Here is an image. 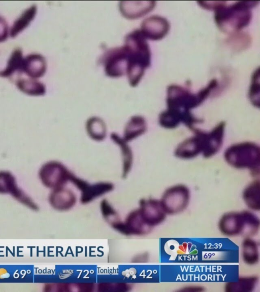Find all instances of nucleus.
Here are the masks:
<instances>
[{
    "label": "nucleus",
    "mask_w": 260,
    "mask_h": 292,
    "mask_svg": "<svg viewBox=\"0 0 260 292\" xmlns=\"http://www.w3.org/2000/svg\"><path fill=\"white\" fill-rule=\"evenodd\" d=\"M95 287L101 292H126L132 288L129 284L125 282H100Z\"/></svg>",
    "instance_id": "obj_27"
},
{
    "label": "nucleus",
    "mask_w": 260,
    "mask_h": 292,
    "mask_svg": "<svg viewBox=\"0 0 260 292\" xmlns=\"http://www.w3.org/2000/svg\"><path fill=\"white\" fill-rule=\"evenodd\" d=\"M203 132H198L196 136L188 139L177 148L176 155L182 158L195 157L203 150Z\"/></svg>",
    "instance_id": "obj_16"
},
{
    "label": "nucleus",
    "mask_w": 260,
    "mask_h": 292,
    "mask_svg": "<svg viewBox=\"0 0 260 292\" xmlns=\"http://www.w3.org/2000/svg\"><path fill=\"white\" fill-rule=\"evenodd\" d=\"M22 63L21 53L19 51H16L10 59L7 68L2 72L3 76L10 75L15 69L20 67V65H22Z\"/></svg>",
    "instance_id": "obj_30"
},
{
    "label": "nucleus",
    "mask_w": 260,
    "mask_h": 292,
    "mask_svg": "<svg viewBox=\"0 0 260 292\" xmlns=\"http://www.w3.org/2000/svg\"><path fill=\"white\" fill-rule=\"evenodd\" d=\"M227 162L236 168L259 169V149L251 143H243L230 147L225 153Z\"/></svg>",
    "instance_id": "obj_4"
},
{
    "label": "nucleus",
    "mask_w": 260,
    "mask_h": 292,
    "mask_svg": "<svg viewBox=\"0 0 260 292\" xmlns=\"http://www.w3.org/2000/svg\"><path fill=\"white\" fill-rule=\"evenodd\" d=\"M114 185L109 182H100L90 185L87 182L81 191L80 202L87 204L112 191Z\"/></svg>",
    "instance_id": "obj_15"
},
{
    "label": "nucleus",
    "mask_w": 260,
    "mask_h": 292,
    "mask_svg": "<svg viewBox=\"0 0 260 292\" xmlns=\"http://www.w3.org/2000/svg\"><path fill=\"white\" fill-rule=\"evenodd\" d=\"M18 86L24 92L35 95H42L45 92L44 85L40 82L32 81L20 82Z\"/></svg>",
    "instance_id": "obj_28"
},
{
    "label": "nucleus",
    "mask_w": 260,
    "mask_h": 292,
    "mask_svg": "<svg viewBox=\"0 0 260 292\" xmlns=\"http://www.w3.org/2000/svg\"><path fill=\"white\" fill-rule=\"evenodd\" d=\"M7 35V25L5 22L0 18V41L4 40Z\"/></svg>",
    "instance_id": "obj_32"
},
{
    "label": "nucleus",
    "mask_w": 260,
    "mask_h": 292,
    "mask_svg": "<svg viewBox=\"0 0 260 292\" xmlns=\"http://www.w3.org/2000/svg\"><path fill=\"white\" fill-rule=\"evenodd\" d=\"M95 287L91 282L59 283L47 284L44 289L46 291L89 292L93 291Z\"/></svg>",
    "instance_id": "obj_17"
},
{
    "label": "nucleus",
    "mask_w": 260,
    "mask_h": 292,
    "mask_svg": "<svg viewBox=\"0 0 260 292\" xmlns=\"http://www.w3.org/2000/svg\"><path fill=\"white\" fill-rule=\"evenodd\" d=\"M0 193H9L20 203L30 209H38V205L17 187L15 178L9 172H0Z\"/></svg>",
    "instance_id": "obj_9"
},
{
    "label": "nucleus",
    "mask_w": 260,
    "mask_h": 292,
    "mask_svg": "<svg viewBox=\"0 0 260 292\" xmlns=\"http://www.w3.org/2000/svg\"><path fill=\"white\" fill-rule=\"evenodd\" d=\"M71 172L58 162H50L44 165L40 171L43 184L53 189L64 186L69 181Z\"/></svg>",
    "instance_id": "obj_6"
},
{
    "label": "nucleus",
    "mask_w": 260,
    "mask_h": 292,
    "mask_svg": "<svg viewBox=\"0 0 260 292\" xmlns=\"http://www.w3.org/2000/svg\"><path fill=\"white\" fill-rule=\"evenodd\" d=\"M138 209L144 222L152 228L162 223L167 215L160 201L154 199H141Z\"/></svg>",
    "instance_id": "obj_8"
},
{
    "label": "nucleus",
    "mask_w": 260,
    "mask_h": 292,
    "mask_svg": "<svg viewBox=\"0 0 260 292\" xmlns=\"http://www.w3.org/2000/svg\"><path fill=\"white\" fill-rule=\"evenodd\" d=\"M169 29L170 24L167 19L154 15L143 21L140 30L146 39L157 41L162 39Z\"/></svg>",
    "instance_id": "obj_10"
},
{
    "label": "nucleus",
    "mask_w": 260,
    "mask_h": 292,
    "mask_svg": "<svg viewBox=\"0 0 260 292\" xmlns=\"http://www.w3.org/2000/svg\"><path fill=\"white\" fill-rule=\"evenodd\" d=\"M51 207L59 211H66L76 204L77 198L74 193L63 187L52 190L49 197Z\"/></svg>",
    "instance_id": "obj_12"
},
{
    "label": "nucleus",
    "mask_w": 260,
    "mask_h": 292,
    "mask_svg": "<svg viewBox=\"0 0 260 292\" xmlns=\"http://www.w3.org/2000/svg\"><path fill=\"white\" fill-rule=\"evenodd\" d=\"M146 130V123L143 117L140 116L132 117L124 129L123 139L129 141L143 134Z\"/></svg>",
    "instance_id": "obj_18"
},
{
    "label": "nucleus",
    "mask_w": 260,
    "mask_h": 292,
    "mask_svg": "<svg viewBox=\"0 0 260 292\" xmlns=\"http://www.w3.org/2000/svg\"><path fill=\"white\" fill-rule=\"evenodd\" d=\"M86 128L89 136L94 140L101 141L106 136V125L99 117L90 118L86 122Z\"/></svg>",
    "instance_id": "obj_24"
},
{
    "label": "nucleus",
    "mask_w": 260,
    "mask_h": 292,
    "mask_svg": "<svg viewBox=\"0 0 260 292\" xmlns=\"http://www.w3.org/2000/svg\"><path fill=\"white\" fill-rule=\"evenodd\" d=\"M258 2L239 1L226 6L225 2L214 10L215 21L222 31L226 33L237 32L248 25L251 19V8Z\"/></svg>",
    "instance_id": "obj_2"
},
{
    "label": "nucleus",
    "mask_w": 260,
    "mask_h": 292,
    "mask_svg": "<svg viewBox=\"0 0 260 292\" xmlns=\"http://www.w3.org/2000/svg\"><path fill=\"white\" fill-rule=\"evenodd\" d=\"M155 6L154 1H121L119 8L123 17L135 19L148 13Z\"/></svg>",
    "instance_id": "obj_13"
},
{
    "label": "nucleus",
    "mask_w": 260,
    "mask_h": 292,
    "mask_svg": "<svg viewBox=\"0 0 260 292\" xmlns=\"http://www.w3.org/2000/svg\"><path fill=\"white\" fill-rule=\"evenodd\" d=\"M106 75L111 78L124 75L127 69V53L124 46L108 50L102 57Z\"/></svg>",
    "instance_id": "obj_7"
},
{
    "label": "nucleus",
    "mask_w": 260,
    "mask_h": 292,
    "mask_svg": "<svg viewBox=\"0 0 260 292\" xmlns=\"http://www.w3.org/2000/svg\"><path fill=\"white\" fill-rule=\"evenodd\" d=\"M110 137L111 139L117 144L121 150L123 159L122 177L125 178L129 173L132 165L133 154L132 150L127 144V142L117 133H111Z\"/></svg>",
    "instance_id": "obj_21"
},
{
    "label": "nucleus",
    "mask_w": 260,
    "mask_h": 292,
    "mask_svg": "<svg viewBox=\"0 0 260 292\" xmlns=\"http://www.w3.org/2000/svg\"><path fill=\"white\" fill-rule=\"evenodd\" d=\"M190 199L188 189L182 185L167 189L160 200L167 214H176L183 211L187 206Z\"/></svg>",
    "instance_id": "obj_5"
},
{
    "label": "nucleus",
    "mask_w": 260,
    "mask_h": 292,
    "mask_svg": "<svg viewBox=\"0 0 260 292\" xmlns=\"http://www.w3.org/2000/svg\"><path fill=\"white\" fill-rule=\"evenodd\" d=\"M258 281L256 276L241 277L236 281L228 282L225 290L228 292H251L254 289Z\"/></svg>",
    "instance_id": "obj_20"
},
{
    "label": "nucleus",
    "mask_w": 260,
    "mask_h": 292,
    "mask_svg": "<svg viewBox=\"0 0 260 292\" xmlns=\"http://www.w3.org/2000/svg\"><path fill=\"white\" fill-rule=\"evenodd\" d=\"M25 62L22 63L27 75L32 78H39L42 76L46 69V62L45 58L40 55H35L28 56Z\"/></svg>",
    "instance_id": "obj_19"
},
{
    "label": "nucleus",
    "mask_w": 260,
    "mask_h": 292,
    "mask_svg": "<svg viewBox=\"0 0 260 292\" xmlns=\"http://www.w3.org/2000/svg\"><path fill=\"white\" fill-rule=\"evenodd\" d=\"M36 12L35 6L26 10L14 23L11 31V36H15L24 29L35 17Z\"/></svg>",
    "instance_id": "obj_26"
},
{
    "label": "nucleus",
    "mask_w": 260,
    "mask_h": 292,
    "mask_svg": "<svg viewBox=\"0 0 260 292\" xmlns=\"http://www.w3.org/2000/svg\"><path fill=\"white\" fill-rule=\"evenodd\" d=\"M126 236H141L148 234L152 228L143 220L138 209L129 212L123 221Z\"/></svg>",
    "instance_id": "obj_14"
},
{
    "label": "nucleus",
    "mask_w": 260,
    "mask_h": 292,
    "mask_svg": "<svg viewBox=\"0 0 260 292\" xmlns=\"http://www.w3.org/2000/svg\"><path fill=\"white\" fill-rule=\"evenodd\" d=\"M100 208L102 216L106 220L116 217L117 215L116 210L106 199L101 202Z\"/></svg>",
    "instance_id": "obj_31"
},
{
    "label": "nucleus",
    "mask_w": 260,
    "mask_h": 292,
    "mask_svg": "<svg viewBox=\"0 0 260 292\" xmlns=\"http://www.w3.org/2000/svg\"><path fill=\"white\" fill-rule=\"evenodd\" d=\"M124 47L127 53L126 75L132 87L138 85L146 68L151 64V52L146 39L140 30L127 34Z\"/></svg>",
    "instance_id": "obj_1"
},
{
    "label": "nucleus",
    "mask_w": 260,
    "mask_h": 292,
    "mask_svg": "<svg viewBox=\"0 0 260 292\" xmlns=\"http://www.w3.org/2000/svg\"><path fill=\"white\" fill-rule=\"evenodd\" d=\"M244 221V229L242 236L251 237L255 235L259 231L260 227V221L258 216L250 211H242Z\"/></svg>",
    "instance_id": "obj_25"
},
{
    "label": "nucleus",
    "mask_w": 260,
    "mask_h": 292,
    "mask_svg": "<svg viewBox=\"0 0 260 292\" xmlns=\"http://www.w3.org/2000/svg\"><path fill=\"white\" fill-rule=\"evenodd\" d=\"M146 259V256L144 254H139L133 257L132 262L133 263H142L144 262Z\"/></svg>",
    "instance_id": "obj_33"
},
{
    "label": "nucleus",
    "mask_w": 260,
    "mask_h": 292,
    "mask_svg": "<svg viewBox=\"0 0 260 292\" xmlns=\"http://www.w3.org/2000/svg\"><path fill=\"white\" fill-rule=\"evenodd\" d=\"M242 257L244 262L249 265L256 264L259 261L258 246L251 237H246L242 243Z\"/></svg>",
    "instance_id": "obj_23"
},
{
    "label": "nucleus",
    "mask_w": 260,
    "mask_h": 292,
    "mask_svg": "<svg viewBox=\"0 0 260 292\" xmlns=\"http://www.w3.org/2000/svg\"><path fill=\"white\" fill-rule=\"evenodd\" d=\"M259 191V181L255 180L249 185L243 192V200L251 210L259 211L260 209Z\"/></svg>",
    "instance_id": "obj_22"
},
{
    "label": "nucleus",
    "mask_w": 260,
    "mask_h": 292,
    "mask_svg": "<svg viewBox=\"0 0 260 292\" xmlns=\"http://www.w3.org/2000/svg\"><path fill=\"white\" fill-rule=\"evenodd\" d=\"M218 227L220 232L228 236L243 235L244 221L242 211L229 212L220 218Z\"/></svg>",
    "instance_id": "obj_11"
},
{
    "label": "nucleus",
    "mask_w": 260,
    "mask_h": 292,
    "mask_svg": "<svg viewBox=\"0 0 260 292\" xmlns=\"http://www.w3.org/2000/svg\"><path fill=\"white\" fill-rule=\"evenodd\" d=\"M259 69L258 68L253 74L249 91L251 101L255 106H259Z\"/></svg>",
    "instance_id": "obj_29"
},
{
    "label": "nucleus",
    "mask_w": 260,
    "mask_h": 292,
    "mask_svg": "<svg viewBox=\"0 0 260 292\" xmlns=\"http://www.w3.org/2000/svg\"><path fill=\"white\" fill-rule=\"evenodd\" d=\"M217 86L216 80H212L204 88L193 94L180 86L171 85L168 88V109L180 114L186 120H190L194 117L190 113V109L200 104Z\"/></svg>",
    "instance_id": "obj_3"
}]
</instances>
